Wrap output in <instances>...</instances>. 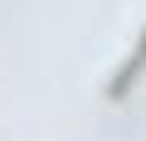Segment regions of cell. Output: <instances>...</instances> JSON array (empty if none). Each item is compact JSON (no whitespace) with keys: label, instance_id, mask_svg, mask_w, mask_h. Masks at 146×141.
<instances>
[{"label":"cell","instance_id":"6da1fadb","mask_svg":"<svg viewBox=\"0 0 146 141\" xmlns=\"http://www.w3.org/2000/svg\"><path fill=\"white\" fill-rule=\"evenodd\" d=\"M141 70H146V25H141V35H136V51H131V56L116 66V81L106 86V96H111V101H121V96H126L136 81H141Z\"/></svg>","mask_w":146,"mask_h":141}]
</instances>
